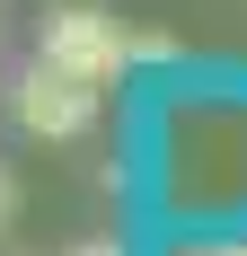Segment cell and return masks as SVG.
<instances>
[{"mask_svg": "<svg viewBox=\"0 0 247 256\" xmlns=\"http://www.w3.org/2000/svg\"><path fill=\"white\" fill-rule=\"evenodd\" d=\"M44 53L62 62V71H80V80H124L132 71V26L115 18V9H98V0H62L44 18Z\"/></svg>", "mask_w": 247, "mask_h": 256, "instance_id": "obj_1", "label": "cell"}, {"mask_svg": "<svg viewBox=\"0 0 247 256\" xmlns=\"http://www.w3.org/2000/svg\"><path fill=\"white\" fill-rule=\"evenodd\" d=\"M18 124L36 132V142H80V132L98 124V80H80V71H62L53 53H36L26 80H18Z\"/></svg>", "mask_w": 247, "mask_h": 256, "instance_id": "obj_2", "label": "cell"}, {"mask_svg": "<svg viewBox=\"0 0 247 256\" xmlns=\"http://www.w3.org/2000/svg\"><path fill=\"white\" fill-rule=\"evenodd\" d=\"M168 53H176L168 36H150V26H132V62H168Z\"/></svg>", "mask_w": 247, "mask_h": 256, "instance_id": "obj_3", "label": "cell"}, {"mask_svg": "<svg viewBox=\"0 0 247 256\" xmlns=\"http://www.w3.org/2000/svg\"><path fill=\"white\" fill-rule=\"evenodd\" d=\"M176 256H247V238H203V248H176Z\"/></svg>", "mask_w": 247, "mask_h": 256, "instance_id": "obj_4", "label": "cell"}, {"mask_svg": "<svg viewBox=\"0 0 247 256\" xmlns=\"http://www.w3.org/2000/svg\"><path fill=\"white\" fill-rule=\"evenodd\" d=\"M9 221H18V177L0 168V230H9Z\"/></svg>", "mask_w": 247, "mask_h": 256, "instance_id": "obj_5", "label": "cell"}, {"mask_svg": "<svg viewBox=\"0 0 247 256\" xmlns=\"http://www.w3.org/2000/svg\"><path fill=\"white\" fill-rule=\"evenodd\" d=\"M71 256H124V248H115V238H88V248H71Z\"/></svg>", "mask_w": 247, "mask_h": 256, "instance_id": "obj_6", "label": "cell"}]
</instances>
